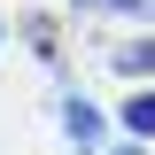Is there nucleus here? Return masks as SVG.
Here are the masks:
<instances>
[{
  "mask_svg": "<svg viewBox=\"0 0 155 155\" xmlns=\"http://www.w3.org/2000/svg\"><path fill=\"white\" fill-rule=\"evenodd\" d=\"M78 8H101V0H78Z\"/></svg>",
  "mask_w": 155,
  "mask_h": 155,
  "instance_id": "39448f33",
  "label": "nucleus"
},
{
  "mask_svg": "<svg viewBox=\"0 0 155 155\" xmlns=\"http://www.w3.org/2000/svg\"><path fill=\"white\" fill-rule=\"evenodd\" d=\"M116 70H124V78H140V70H155V39H132V47H116Z\"/></svg>",
  "mask_w": 155,
  "mask_h": 155,
  "instance_id": "f03ea898",
  "label": "nucleus"
},
{
  "mask_svg": "<svg viewBox=\"0 0 155 155\" xmlns=\"http://www.w3.org/2000/svg\"><path fill=\"white\" fill-rule=\"evenodd\" d=\"M0 39H8V23H0Z\"/></svg>",
  "mask_w": 155,
  "mask_h": 155,
  "instance_id": "0eeeda50",
  "label": "nucleus"
},
{
  "mask_svg": "<svg viewBox=\"0 0 155 155\" xmlns=\"http://www.w3.org/2000/svg\"><path fill=\"white\" fill-rule=\"evenodd\" d=\"M116 155H140V147H116Z\"/></svg>",
  "mask_w": 155,
  "mask_h": 155,
  "instance_id": "423d86ee",
  "label": "nucleus"
},
{
  "mask_svg": "<svg viewBox=\"0 0 155 155\" xmlns=\"http://www.w3.org/2000/svg\"><path fill=\"white\" fill-rule=\"evenodd\" d=\"M62 132H70L78 155H93L101 147V109H93V101H62Z\"/></svg>",
  "mask_w": 155,
  "mask_h": 155,
  "instance_id": "f257e3e1",
  "label": "nucleus"
},
{
  "mask_svg": "<svg viewBox=\"0 0 155 155\" xmlns=\"http://www.w3.org/2000/svg\"><path fill=\"white\" fill-rule=\"evenodd\" d=\"M101 8H116V16H140V0H101Z\"/></svg>",
  "mask_w": 155,
  "mask_h": 155,
  "instance_id": "20e7f679",
  "label": "nucleus"
},
{
  "mask_svg": "<svg viewBox=\"0 0 155 155\" xmlns=\"http://www.w3.org/2000/svg\"><path fill=\"white\" fill-rule=\"evenodd\" d=\"M124 132L155 140V93H132V101H124Z\"/></svg>",
  "mask_w": 155,
  "mask_h": 155,
  "instance_id": "7ed1b4c3",
  "label": "nucleus"
}]
</instances>
